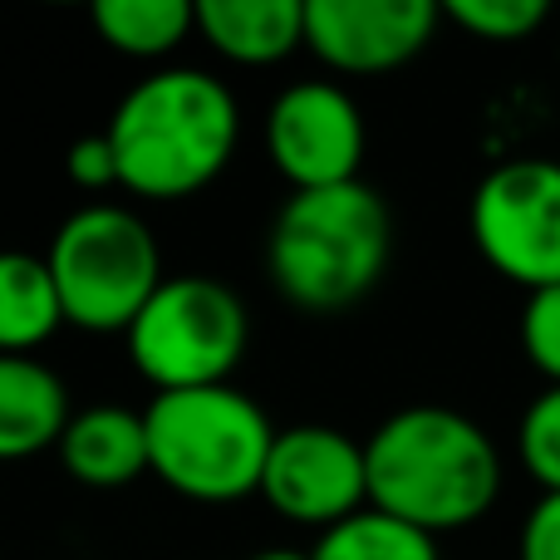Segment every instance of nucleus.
<instances>
[{
    "instance_id": "obj_1",
    "label": "nucleus",
    "mask_w": 560,
    "mask_h": 560,
    "mask_svg": "<svg viewBox=\"0 0 560 560\" xmlns=\"http://www.w3.org/2000/svg\"><path fill=\"white\" fill-rule=\"evenodd\" d=\"M369 506L418 526L463 532L482 522L502 497V453L477 418L443 404L388 413L364 443Z\"/></svg>"
},
{
    "instance_id": "obj_2",
    "label": "nucleus",
    "mask_w": 560,
    "mask_h": 560,
    "mask_svg": "<svg viewBox=\"0 0 560 560\" xmlns=\"http://www.w3.org/2000/svg\"><path fill=\"white\" fill-rule=\"evenodd\" d=\"M104 133L118 158V187L148 202H177L232 163L242 108L207 69H158L118 98Z\"/></svg>"
},
{
    "instance_id": "obj_3",
    "label": "nucleus",
    "mask_w": 560,
    "mask_h": 560,
    "mask_svg": "<svg viewBox=\"0 0 560 560\" xmlns=\"http://www.w3.org/2000/svg\"><path fill=\"white\" fill-rule=\"evenodd\" d=\"M388 256L394 217L364 177L285 197L266 236V271L280 295L305 315L359 305L384 280Z\"/></svg>"
},
{
    "instance_id": "obj_4",
    "label": "nucleus",
    "mask_w": 560,
    "mask_h": 560,
    "mask_svg": "<svg viewBox=\"0 0 560 560\" xmlns=\"http://www.w3.org/2000/svg\"><path fill=\"white\" fill-rule=\"evenodd\" d=\"M153 477L187 502H242L261 492L280 428L232 384L173 388L143 408Z\"/></svg>"
},
{
    "instance_id": "obj_5",
    "label": "nucleus",
    "mask_w": 560,
    "mask_h": 560,
    "mask_svg": "<svg viewBox=\"0 0 560 560\" xmlns=\"http://www.w3.org/2000/svg\"><path fill=\"white\" fill-rule=\"evenodd\" d=\"M45 261L65 300V319L94 335H128V325L167 280L153 226L118 202H89L69 212Z\"/></svg>"
},
{
    "instance_id": "obj_6",
    "label": "nucleus",
    "mask_w": 560,
    "mask_h": 560,
    "mask_svg": "<svg viewBox=\"0 0 560 560\" xmlns=\"http://www.w3.org/2000/svg\"><path fill=\"white\" fill-rule=\"evenodd\" d=\"M128 359L158 388H212L242 364L252 319L232 285L212 276H167L128 325Z\"/></svg>"
},
{
    "instance_id": "obj_7",
    "label": "nucleus",
    "mask_w": 560,
    "mask_h": 560,
    "mask_svg": "<svg viewBox=\"0 0 560 560\" xmlns=\"http://www.w3.org/2000/svg\"><path fill=\"white\" fill-rule=\"evenodd\" d=\"M467 226L482 261L526 295L560 285V163L506 158L477 183Z\"/></svg>"
},
{
    "instance_id": "obj_8",
    "label": "nucleus",
    "mask_w": 560,
    "mask_h": 560,
    "mask_svg": "<svg viewBox=\"0 0 560 560\" xmlns=\"http://www.w3.org/2000/svg\"><path fill=\"white\" fill-rule=\"evenodd\" d=\"M261 497L276 516L295 526H329L349 522L369 506V463L364 443L329 423H295L280 428L271 457H266Z\"/></svg>"
},
{
    "instance_id": "obj_9",
    "label": "nucleus",
    "mask_w": 560,
    "mask_h": 560,
    "mask_svg": "<svg viewBox=\"0 0 560 560\" xmlns=\"http://www.w3.org/2000/svg\"><path fill=\"white\" fill-rule=\"evenodd\" d=\"M266 148L295 192L359 183L364 163V114L354 94L329 79H300L280 89L266 114Z\"/></svg>"
},
{
    "instance_id": "obj_10",
    "label": "nucleus",
    "mask_w": 560,
    "mask_h": 560,
    "mask_svg": "<svg viewBox=\"0 0 560 560\" xmlns=\"http://www.w3.org/2000/svg\"><path fill=\"white\" fill-rule=\"evenodd\" d=\"M438 20L433 0H305V45L339 74H388L423 55Z\"/></svg>"
},
{
    "instance_id": "obj_11",
    "label": "nucleus",
    "mask_w": 560,
    "mask_h": 560,
    "mask_svg": "<svg viewBox=\"0 0 560 560\" xmlns=\"http://www.w3.org/2000/svg\"><path fill=\"white\" fill-rule=\"evenodd\" d=\"M59 457H65V472L74 482L98 487V492H114V487H128L143 472H153L148 423L143 413H133L124 404L79 408L69 418L65 438H59Z\"/></svg>"
},
{
    "instance_id": "obj_12",
    "label": "nucleus",
    "mask_w": 560,
    "mask_h": 560,
    "mask_svg": "<svg viewBox=\"0 0 560 560\" xmlns=\"http://www.w3.org/2000/svg\"><path fill=\"white\" fill-rule=\"evenodd\" d=\"M69 388L35 354H0V463L59 447L69 428Z\"/></svg>"
},
{
    "instance_id": "obj_13",
    "label": "nucleus",
    "mask_w": 560,
    "mask_h": 560,
    "mask_svg": "<svg viewBox=\"0 0 560 560\" xmlns=\"http://www.w3.org/2000/svg\"><path fill=\"white\" fill-rule=\"evenodd\" d=\"M197 35L236 65H276L305 45V0H202Z\"/></svg>"
},
{
    "instance_id": "obj_14",
    "label": "nucleus",
    "mask_w": 560,
    "mask_h": 560,
    "mask_svg": "<svg viewBox=\"0 0 560 560\" xmlns=\"http://www.w3.org/2000/svg\"><path fill=\"white\" fill-rule=\"evenodd\" d=\"M65 325V300L45 256L0 252V354H35Z\"/></svg>"
},
{
    "instance_id": "obj_15",
    "label": "nucleus",
    "mask_w": 560,
    "mask_h": 560,
    "mask_svg": "<svg viewBox=\"0 0 560 560\" xmlns=\"http://www.w3.org/2000/svg\"><path fill=\"white\" fill-rule=\"evenodd\" d=\"M98 39L118 55L163 59L197 30V5L187 0H98L89 10Z\"/></svg>"
},
{
    "instance_id": "obj_16",
    "label": "nucleus",
    "mask_w": 560,
    "mask_h": 560,
    "mask_svg": "<svg viewBox=\"0 0 560 560\" xmlns=\"http://www.w3.org/2000/svg\"><path fill=\"white\" fill-rule=\"evenodd\" d=\"M315 560H443L438 556V536L418 532V526L398 522V516L364 506L349 522L319 532Z\"/></svg>"
},
{
    "instance_id": "obj_17",
    "label": "nucleus",
    "mask_w": 560,
    "mask_h": 560,
    "mask_svg": "<svg viewBox=\"0 0 560 560\" xmlns=\"http://www.w3.org/2000/svg\"><path fill=\"white\" fill-rule=\"evenodd\" d=\"M551 5L546 0H447L443 20L463 25L467 35L492 39V45H516L546 25Z\"/></svg>"
},
{
    "instance_id": "obj_18",
    "label": "nucleus",
    "mask_w": 560,
    "mask_h": 560,
    "mask_svg": "<svg viewBox=\"0 0 560 560\" xmlns=\"http://www.w3.org/2000/svg\"><path fill=\"white\" fill-rule=\"evenodd\" d=\"M516 453L541 492H560V384L526 404L522 428H516Z\"/></svg>"
},
{
    "instance_id": "obj_19",
    "label": "nucleus",
    "mask_w": 560,
    "mask_h": 560,
    "mask_svg": "<svg viewBox=\"0 0 560 560\" xmlns=\"http://www.w3.org/2000/svg\"><path fill=\"white\" fill-rule=\"evenodd\" d=\"M522 354L546 388L560 384V285L532 290L522 305Z\"/></svg>"
},
{
    "instance_id": "obj_20",
    "label": "nucleus",
    "mask_w": 560,
    "mask_h": 560,
    "mask_svg": "<svg viewBox=\"0 0 560 560\" xmlns=\"http://www.w3.org/2000/svg\"><path fill=\"white\" fill-rule=\"evenodd\" d=\"M65 173H69V183L84 187V192L118 187V158H114V143H108V133L79 138V143L65 153Z\"/></svg>"
},
{
    "instance_id": "obj_21",
    "label": "nucleus",
    "mask_w": 560,
    "mask_h": 560,
    "mask_svg": "<svg viewBox=\"0 0 560 560\" xmlns=\"http://www.w3.org/2000/svg\"><path fill=\"white\" fill-rule=\"evenodd\" d=\"M516 560H560V492H541V502L526 512Z\"/></svg>"
},
{
    "instance_id": "obj_22",
    "label": "nucleus",
    "mask_w": 560,
    "mask_h": 560,
    "mask_svg": "<svg viewBox=\"0 0 560 560\" xmlns=\"http://www.w3.org/2000/svg\"><path fill=\"white\" fill-rule=\"evenodd\" d=\"M252 560H315V556H310V551H285V546H280V551H261Z\"/></svg>"
}]
</instances>
